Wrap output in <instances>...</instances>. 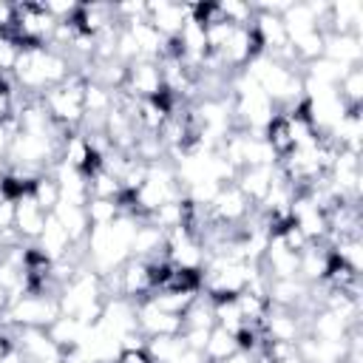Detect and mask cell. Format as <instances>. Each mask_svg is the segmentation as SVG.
<instances>
[{"mask_svg": "<svg viewBox=\"0 0 363 363\" xmlns=\"http://www.w3.org/2000/svg\"><path fill=\"white\" fill-rule=\"evenodd\" d=\"M275 363H303V360L298 357V352H292V354H286V357H281V360H275Z\"/></svg>", "mask_w": 363, "mask_h": 363, "instance_id": "cell-33", "label": "cell"}, {"mask_svg": "<svg viewBox=\"0 0 363 363\" xmlns=\"http://www.w3.org/2000/svg\"><path fill=\"white\" fill-rule=\"evenodd\" d=\"M9 145H11V133L6 130V125H0V162L6 159V153H9Z\"/></svg>", "mask_w": 363, "mask_h": 363, "instance_id": "cell-31", "label": "cell"}, {"mask_svg": "<svg viewBox=\"0 0 363 363\" xmlns=\"http://www.w3.org/2000/svg\"><path fill=\"white\" fill-rule=\"evenodd\" d=\"M14 17H17V3H9V0H0V31H9L14 28Z\"/></svg>", "mask_w": 363, "mask_h": 363, "instance_id": "cell-27", "label": "cell"}, {"mask_svg": "<svg viewBox=\"0 0 363 363\" xmlns=\"http://www.w3.org/2000/svg\"><path fill=\"white\" fill-rule=\"evenodd\" d=\"M250 213H252V204L244 199V193L235 184H224L216 193V199L210 201L213 221L216 224H224V227H241Z\"/></svg>", "mask_w": 363, "mask_h": 363, "instance_id": "cell-8", "label": "cell"}, {"mask_svg": "<svg viewBox=\"0 0 363 363\" xmlns=\"http://www.w3.org/2000/svg\"><path fill=\"white\" fill-rule=\"evenodd\" d=\"M54 28H57V20L45 11L43 3H17V17H14L11 34L17 37V43L23 48L26 45H48Z\"/></svg>", "mask_w": 363, "mask_h": 363, "instance_id": "cell-6", "label": "cell"}, {"mask_svg": "<svg viewBox=\"0 0 363 363\" xmlns=\"http://www.w3.org/2000/svg\"><path fill=\"white\" fill-rule=\"evenodd\" d=\"M48 337L60 346V352L62 349H71V346H79V340H82V335H85V326L77 320V318H71V315H60L48 329Z\"/></svg>", "mask_w": 363, "mask_h": 363, "instance_id": "cell-18", "label": "cell"}, {"mask_svg": "<svg viewBox=\"0 0 363 363\" xmlns=\"http://www.w3.org/2000/svg\"><path fill=\"white\" fill-rule=\"evenodd\" d=\"M275 173H278V164H275V167H244V170H238V176H235L233 184L244 193V199H247L252 207H258V204L264 201L267 190H269L272 182H275Z\"/></svg>", "mask_w": 363, "mask_h": 363, "instance_id": "cell-15", "label": "cell"}, {"mask_svg": "<svg viewBox=\"0 0 363 363\" xmlns=\"http://www.w3.org/2000/svg\"><path fill=\"white\" fill-rule=\"evenodd\" d=\"M20 51H23V45L17 43V37L9 34V31H0V74H11L14 71Z\"/></svg>", "mask_w": 363, "mask_h": 363, "instance_id": "cell-25", "label": "cell"}, {"mask_svg": "<svg viewBox=\"0 0 363 363\" xmlns=\"http://www.w3.org/2000/svg\"><path fill=\"white\" fill-rule=\"evenodd\" d=\"M60 315L62 309L57 292H26L6 309V315H0V323L20 329H48Z\"/></svg>", "mask_w": 363, "mask_h": 363, "instance_id": "cell-5", "label": "cell"}, {"mask_svg": "<svg viewBox=\"0 0 363 363\" xmlns=\"http://www.w3.org/2000/svg\"><path fill=\"white\" fill-rule=\"evenodd\" d=\"M218 11H221V17H224L230 26H244V28H252V17H255V6H252V3H241V0H224V3H218Z\"/></svg>", "mask_w": 363, "mask_h": 363, "instance_id": "cell-24", "label": "cell"}, {"mask_svg": "<svg viewBox=\"0 0 363 363\" xmlns=\"http://www.w3.org/2000/svg\"><path fill=\"white\" fill-rule=\"evenodd\" d=\"M173 363H207V360H204V354H201V352H196V349H187V346H184Z\"/></svg>", "mask_w": 363, "mask_h": 363, "instance_id": "cell-30", "label": "cell"}, {"mask_svg": "<svg viewBox=\"0 0 363 363\" xmlns=\"http://www.w3.org/2000/svg\"><path fill=\"white\" fill-rule=\"evenodd\" d=\"M0 233H14V199L0 187Z\"/></svg>", "mask_w": 363, "mask_h": 363, "instance_id": "cell-26", "label": "cell"}, {"mask_svg": "<svg viewBox=\"0 0 363 363\" xmlns=\"http://www.w3.org/2000/svg\"><path fill=\"white\" fill-rule=\"evenodd\" d=\"M182 349H184L182 335H156V337H147V346H145L153 363H173Z\"/></svg>", "mask_w": 363, "mask_h": 363, "instance_id": "cell-20", "label": "cell"}, {"mask_svg": "<svg viewBox=\"0 0 363 363\" xmlns=\"http://www.w3.org/2000/svg\"><path fill=\"white\" fill-rule=\"evenodd\" d=\"M3 173H6V162H0V182H3Z\"/></svg>", "mask_w": 363, "mask_h": 363, "instance_id": "cell-34", "label": "cell"}, {"mask_svg": "<svg viewBox=\"0 0 363 363\" xmlns=\"http://www.w3.org/2000/svg\"><path fill=\"white\" fill-rule=\"evenodd\" d=\"M221 363H252V354L250 352H244V349H238V352H233L227 360H221Z\"/></svg>", "mask_w": 363, "mask_h": 363, "instance_id": "cell-32", "label": "cell"}, {"mask_svg": "<svg viewBox=\"0 0 363 363\" xmlns=\"http://www.w3.org/2000/svg\"><path fill=\"white\" fill-rule=\"evenodd\" d=\"M71 247H74L71 235H68V233H65V227H62V224L48 213L45 227H43L40 238L34 241V250H37L45 261H60V258H65V255L71 252Z\"/></svg>", "mask_w": 363, "mask_h": 363, "instance_id": "cell-14", "label": "cell"}, {"mask_svg": "<svg viewBox=\"0 0 363 363\" xmlns=\"http://www.w3.org/2000/svg\"><path fill=\"white\" fill-rule=\"evenodd\" d=\"M113 363H153V360L145 349H139V352H119Z\"/></svg>", "mask_w": 363, "mask_h": 363, "instance_id": "cell-29", "label": "cell"}, {"mask_svg": "<svg viewBox=\"0 0 363 363\" xmlns=\"http://www.w3.org/2000/svg\"><path fill=\"white\" fill-rule=\"evenodd\" d=\"M31 199L45 210V213H51L57 204H60V184H57V179L51 176V170L48 173H43L34 184H31Z\"/></svg>", "mask_w": 363, "mask_h": 363, "instance_id": "cell-23", "label": "cell"}, {"mask_svg": "<svg viewBox=\"0 0 363 363\" xmlns=\"http://www.w3.org/2000/svg\"><path fill=\"white\" fill-rule=\"evenodd\" d=\"M136 323H139V332H142L145 337L179 335V332H182V318H179V315H170V312H164V309H159L150 298L136 301Z\"/></svg>", "mask_w": 363, "mask_h": 363, "instance_id": "cell-10", "label": "cell"}, {"mask_svg": "<svg viewBox=\"0 0 363 363\" xmlns=\"http://www.w3.org/2000/svg\"><path fill=\"white\" fill-rule=\"evenodd\" d=\"M233 352H238V337L221 326H213L210 329V337L204 343V360L207 363H221L227 360Z\"/></svg>", "mask_w": 363, "mask_h": 363, "instance_id": "cell-19", "label": "cell"}, {"mask_svg": "<svg viewBox=\"0 0 363 363\" xmlns=\"http://www.w3.org/2000/svg\"><path fill=\"white\" fill-rule=\"evenodd\" d=\"M332 267V255H329V247L326 244H309L303 252H301V261H298V278L309 286H318L326 281V272Z\"/></svg>", "mask_w": 363, "mask_h": 363, "instance_id": "cell-16", "label": "cell"}, {"mask_svg": "<svg viewBox=\"0 0 363 363\" xmlns=\"http://www.w3.org/2000/svg\"><path fill=\"white\" fill-rule=\"evenodd\" d=\"M323 57H329L346 68H360L363 37L360 34H326L323 37Z\"/></svg>", "mask_w": 363, "mask_h": 363, "instance_id": "cell-13", "label": "cell"}, {"mask_svg": "<svg viewBox=\"0 0 363 363\" xmlns=\"http://www.w3.org/2000/svg\"><path fill=\"white\" fill-rule=\"evenodd\" d=\"M337 94L349 111H360V105H363V68H349L346 77L337 82Z\"/></svg>", "mask_w": 363, "mask_h": 363, "instance_id": "cell-22", "label": "cell"}, {"mask_svg": "<svg viewBox=\"0 0 363 363\" xmlns=\"http://www.w3.org/2000/svg\"><path fill=\"white\" fill-rule=\"evenodd\" d=\"M60 309L62 315L77 318L82 326H94L102 315V303H105V286L102 278L88 269L85 264L60 286Z\"/></svg>", "mask_w": 363, "mask_h": 363, "instance_id": "cell-3", "label": "cell"}, {"mask_svg": "<svg viewBox=\"0 0 363 363\" xmlns=\"http://www.w3.org/2000/svg\"><path fill=\"white\" fill-rule=\"evenodd\" d=\"M125 94H130L133 99H162L164 94V79H162V68L156 60H136L128 65L125 74Z\"/></svg>", "mask_w": 363, "mask_h": 363, "instance_id": "cell-7", "label": "cell"}, {"mask_svg": "<svg viewBox=\"0 0 363 363\" xmlns=\"http://www.w3.org/2000/svg\"><path fill=\"white\" fill-rule=\"evenodd\" d=\"M139 221L142 218H136L130 213H122L111 224L91 227L85 241H82V247H85V267L94 269L99 278L116 272L130 258V241H133V233H136Z\"/></svg>", "mask_w": 363, "mask_h": 363, "instance_id": "cell-1", "label": "cell"}, {"mask_svg": "<svg viewBox=\"0 0 363 363\" xmlns=\"http://www.w3.org/2000/svg\"><path fill=\"white\" fill-rule=\"evenodd\" d=\"M85 213H88L91 227L111 224V221H116L122 216V199H88L85 201Z\"/></svg>", "mask_w": 363, "mask_h": 363, "instance_id": "cell-21", "label": "cell"}, {"mask_svg": "<svg viewBox=\"0 0 363 363\" xmlns=\"http://www.w3.org/2000/svg\"><path fill=\"white\" fill-rule=\"evenodd\" d=\"M74 71H77L74 60H68L62 51L51 45H26L17 57L11 77L26 96H43L54 85L65 82Z\"/></svg>", "mask_w": 363, "mask_h": 363, "instance_id": "cell-2", "label": "cell"}, {"mask_svg": "<svg viewBox=\"0 0 363 363\" xmlns=\"http://www.w3.org/2000/svg\"><path fill=\"white\" fill-rule=\"evenodd\" d=\"M190 17V6L187 3H170V0H159V3H147V23L164 34L167 40H176L182 26L187 23Z\"/></svg>", "mask_w": 363, "mask_h": 363, "instance_id": "cell-12", "label": "cell"}, {"mask_svg": "<svg viewBox=\"0 0 363 363\" xmlns=\"http://www.w3.org/2000/svg\"><path fill=\"white\" fill-rule=\"evenodd\" d=\"M51 216L65 227V233L71 235V241H74V244H82V241H85V235H88V230H91V221H88L85 207H79V204H68V201H60V204L51 210Z\"/></svg>", "mask_w": 363, "mask_h": 363, "instance_id": "cell-17", "label": "cell"}, {"mask_svg": "<svg viewBox=\"0 0 363 363\" xmlns=\"http://www.w3.org/2000/svg\"><path fill=\"white\" fill-rule=\"evenodd\" d=\"M60 363H94V360H91L79 346H71V349H62Z\"/></svg>", "mask_w": 363, "mask_h": 363, "instance_id": "cell-28", "label": "cell"}, {"mask_svg": "<svg viewBox=\"0 0 363 363\" xmlns=\"http://www.w3.org/2000/svg\"><path fill=\"white\" fill-rule=\"evenodd\" d=\"M14 346L26 354L28 363H60V354H62L45 329H20L17 326Z\"/></svg>", "mask_w": 363, "mask_h": 363, "instance_id": "cell-11", "label": "cell"}, {"mask_svg": "<svg viewBox=\"0 0 363 363\" xmlns=\"http://www.w3.org/2000/svg\"><path fill=\"white\" fill-rule=\"evenodd\" d=\"M48 213L31 199V193H23L14 199V233L23 244H34L45 227Z\"/></svg>", "mask_w": 363, "mask_h": 363, "instance_id": "cell-9", "label": "cell"}, {"mask_svg": "<svg viewBox=\"0 0 363 363\" xmlns=\"http://www.w3.org/2000/svg\"><path fill=\"white\" fill-rule=\"evenodd\" d=\"M85 77L79 71H74L65 82L54 85L51 91H45L40 96L45 113L51 116V122L62 130H77L82 125L85 116Z\"/></svg>", "mask_w": 363, "mask_h": 363, "instance_id": "cell-4", "label": "cell"}]
</instances>
